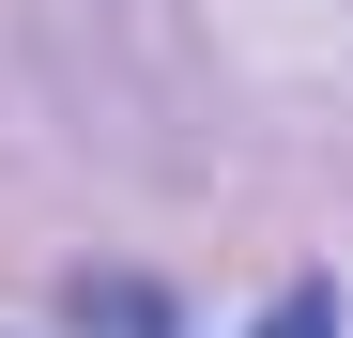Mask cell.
I'll return each instance as SVG.
<instances>
[{
    "label": "cell",
    "mask_w": 353,
    "mask_h": 338,
    "mask_svg": "<svg viewBox=\"0 0 353 338\" xmlns=\"http://www.w3.org/2000/svg\"><path fill=\"white\" fill-rule=\"evenodd\" d=\"M261 338H338V292H323V277H292V292L261 308Z\"/></svg>",
    "instance_id": "6da1fadb"
}]
</instances>
